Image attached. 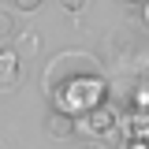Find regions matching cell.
I'll return each mask as SVG.
<instances>
[{
    "label": "cell",
    "mask_w": 149,
    "mask_h": 149,
    "mask_svg": "<svg viewBox=\"0 0 149 149\" xmlns=\"http://www.w3.org/2000/svg\"><path fill=\"white\" fill-rule=\"evenodd\" d=\"M41 86L49 97V108H60L67 116H82L93 104L108 101V78L101 71L97 56L78 52V49L52 56L41 71Z\"/></svg>",
    "instance_id": "obj_1"
},
{
    "label": "cell",
    "mask_w": 149,
    "mask_h": 149,
    "mask_svg": "<svg viewBox=\"0 0 149 149\" xmlns=\"http://www.w3.org/2000/svg\"><path fill=\"white\" fill-rule=\"evenodd\" d=\"M74 127L82 130V134H90V138H116L119 134V112L112 108L108 101H101L90 112L74 116Z\"/></svg>",
    "instance_id": "obj_2"
},
{
    "label": "cell",
    "mask_w": 149,
    "mask_h": 149,
    "mask_svg": "<svg viewBox=\"0 0 149 149\" xmlns=\"http://www.w3.org/2000/svg\"><path fill=\"white\" fill-rule=\"evenodd\" d=\"M22 82V56L15 45H0V93H11Z\"/></svg>",
    "instance_id": "obj_3"
},
{
    "label": "cell",
    "mask_w": 149,
    "mask_h": 149,
    "mask_svg": "<svg viewBox=\"0 0 149 149\" xmlns=\"http://www.w3.org/2000/svg\"><path fill=\"white\" fill-rule=\"evenodd\" d=\"M45 134L49 138H74L78 134L74 116H67V112H60V108H49L45 112Z\"/></svg>",
    "instance_id": "obj_4"
},
{
    "label": "cell",
    "mask_w": 149,
    "mask_h": 149,
    "mask_svg": "<svg viewBox=\"0 0 149 149\" xmlns=\"http://www.w3.org/2000/svg\"><path fill=\"white\" fill-rule=\"evenodd\" d=\"M19 34V22H15V8H0V45H11Z\"/></svg>",
    "instance_id": "obj_5"
},
{
    "label": "cell",
    "mask_w": 149,
    "mask_h": 149,
    "mask_svg": "<svg viewBox=\"0 0 149 149\" xmlns=\"http://www.w3.org/2000/svg\"><path fill=\"white\" fill-rule=\"evenodd\" d=\"M15 52H19V56H26V52L37 56V52H41V34H34V30L22 34V30H19V34H15Z\"/></svg>",
    "instance_id": "obj_6"
},
{
    "label": "cell",
    "mask_w": 149,
    "mask_h": 149,
    "mask_svg": "<svg viewBox=\"0 0 149 149\" xmlns=\"http://www.w3.org/2000/svg\"><path fill=\"white\" fill-rule=\"evenodd\" d=\"M130 108H134V112H149V82H138V86H134Z\"/></svg>",
    "instance_id": "obj_7"
},
{
    "label": "cell",
    "mask_w": 149,
    "mask_h": 149,
    "mask_svg": "<svg viewBox=\"0 0 149 149\" xmlns=\"http://www.w3.org/2000/svg\"><path fill=\"white\" fill-rule=\"evenodd\" d=\"M86 4H90V0H60V8H63V11H71V15H78Z\"/></svg>",
    "instance_id": "obj_8"
},
{
    "label": "cell",
    "mask_w": 149,
    "mask_h": 149,
    "mask_svg": "<svg viewBox=\"0 0 149 149\" xmlns=\"http://www.w3.org/2000/svg\"><path fill=\"white\" fill-rule=\"evenodd\" d=\"M45 0H15V11H37Z\"/></svg>",
    "instance_id": "obj_9"
},
{
    "label": "cell",
    "mask_w": 149,
    "mask_h": 149,
    "mask_svg": "<svg viewBox=\"0 0 149 149\" xmlns=\"http://www.w3.org/2000/svg\"><path fill=\"white\" fill-rule=\"evenodd\" d=\"M138 15H142V26L149 30V0H142V4H138Z\"/></svg>",
    "instance_id": "obj_10"
},
{
    "label": "cell",
    "mask_w": 149,
    "mask_h": 149,
    "mask_svg": "<svg viewBox=\"0 0 149 149\" xmlns=\"http://www.w3.org/2000/svg\"><path fill=\"white\" fill-rule=\"evenodd\" d=\"M127 149H149L146 138H127Z\"/></svg>",
    "instance_id": "obj_11"
},
{
    "label": "cell",
    "mask_w": 149,
    "mask_h": 149,
    "mask_svg": "<svg viewBox=\"0 0 149 149\" xmlns=\"http://www.w3.org/2000/svg\"><path fill=\"white\" fill-rule=\"evenodd\" d=\"M82 149H104V146H97V142H86V146H82Z\"/></svg>",
    "instance_id": "obj_12"
},
{
    "label": "cell",
    "mask_w": 149,
    "mask_h": 149,
    "mask_svg": "<svg viewBox=\"0 0 149 149\" xmlns=\"http://www.w3.org/2000/svg\"><path fill=\"white\" fill-rule=\"evenodd\" d=\"M119 4H130V8H138V4H142V0H119Z\"/></svg>",
    "instance_id": "obj_13"
}]
</instances>
